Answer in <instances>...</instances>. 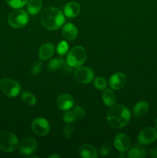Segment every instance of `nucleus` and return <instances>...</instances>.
<instances>
[{"mask_svg":"<svg viewBox=\"0 0 157 158\" xmlns=\"http://www.w3.org/2000/svg\"><path fill=\"white\" fill-rule=\"evenodd\" d=\"M68 50H69V44L67 42L64 41V40L60 42L56 47L57 52L60 56H64L65 54L67 53Z\"/></svg>","mask_w":157,"mask_h":158,"instance_id":"26","label":"nucleus"},{"mask_svg":"<svg viewBox=\"0 0 157 158\" xmlns=\"http://www.w3.org/2000/svg\"><path fill=\"white\" fill-rule=\"evenodd\" d=\"M63 120H64L65 123H72L75 121L76 120V117H75V114L73 113V111L70 110H66L65 111V114L62 117Z\"/></svg>","mask_w":157,"mask_h":158,"instance_id":"27","label":"nucleus"},{"mask_svg":"<svg viewBox=\"0 0 157 158\" xmlns=\"http://www.w3.org/2000/svg\"><path fill=\"white\" fill-rule=\"evenodd\" d=\"M149 105L146 101H139L133 107V114L135 117H141L149 111Z\"/></svg>","mask_w":157,"mask_h":158,"instance_id":"20","label":"nucleus"},{"mask_svg":"<svg viewBox=\"0 0 157 158\" xmlns=\"http://www.w3.org/2000/svg\"><path fill=\"white\" fill-rule=\"evenodd\" d=\"M157 139V131L153 127H148L140 131L137 140L141 145H147L153 143Z\"/></svg>","mask_w":157,"mask_h":158,"instance_id":"9","label":"nucleus"},{"mask_svg":"<svg viewBox=\"0 0 157 158\" xmlns=\"http://www.w3.org/2000/svg\"><path fill=\"white\" fill-rule=\"evenodd\" d=\"M87 58V53L82 46H74L70 49L66 56V63L72 68H78L83 66Z\"/></svg>","mask_w":157,"mask_h":158,"instance_id":"3","label":"nucleus"},{"mask_svg":"<svg viewBox=\"0 0 157 158\" xmlns=\"http://www.w3.org/2000/svg\"><path fill=\"white\" fill-rule=\"evenodd\" d=\"M65 64V61L62 58H55L52 59L49 61V65H48V69L49 70L55 72L59 69L60 68L62 67Z\"/></svg>","mask_w":157,"mask_h":158,"instance_id":"22","label":"nucleus"},{"mask_svg":"<svg viewBox=\"0 0 157 158\" xmlns=\"http://www.w3.org/2000/svg\"><path fill=\"white\" fill-rule=\"evenodd\" d=\"M80 157L83 158H96L98 157L97 150L91 144H83L78 150Z\"/></svg>","mask_w":157,"mask_h":158,"instance_id":"17","label":"nucleus"},{"mask_svg":"<svg viewBox=\"0 0 157 158\" xmlns=\"http://www.w3.org/2000/svg\"><path fill=\"white\" fill-rule=\"evenodd\" d=\"M73 113L75 114V117H76L77 119H82L85 117L86 115V112H85L84 109H83L82 106H77L75 107H74L73 109Z\"/></svg>","mask_w":157,"mask_h":158,"instance_id":"30","label":"nucleus"},{"mask_svg":"<svg viewBox=\"0 0 157 158\" xmlns=\"http://www.w3.org/2000/svg\"><path fill=\"white\" fill-rule=\"evenodd\" d=\"M94 85H95V87L96 88V89H99V90H104V89H106V87H107L108 83L104 77H98L97 78L95 79Z\"/></svg>","mask_w":157,"mask_h":158,"instance_id":"25","label":"nucleus"},{"mask_svg":"<svg viewBox=\"0 0 157 158\" xmlns=\"http://www.w3.org/2000/svg\"><path fill=\"white\" fill-rule=\"evenodd\" d=\"M29 19V14L21 9H15L12 11L8 17V23L9 26L15 29H20L26 26Z\"/></svg>","mask_w":157,"mask_h":158,"instance_id":"5","label":"nucleus"},{"mask_svg":"<svg viewBox=\"0 0 157 158\" xmlns=\"http://www.w3.org/2000/svg\"><path fill=\"white\" fill-rule=\"evenodd\" d=\"M80 8L79 4L76 2H69L66 6H64V15L65 16L68 18H75L78 16V14L80 13Z\"/></svg>","mask_w":157,"mask_h":158,"instance_id":"15","label":"nucleus"},{"mask_svg":"<svg viewBox=\"0 0 157 158\" xmlns=\"http://www.w3.org/2000/svg\"><path fill=\"white\" fill-rule=\"evenodd\" d=\"M41 23L48 30H57L65 23V15L59 9L53 6L46 8L42 12Z\"/></svg>","mask_w":157,"mask_h":158,"instance_id":"2","label":"nucleus"},{"mask_svg":"<svg viewBox=\"0 0 157 158\" xmlns=\"http://www.w3.org/2000/svg\"><path fill=\"white\" fill-rule=\"evenodd\" d=\"M7 4L13 9H21L27 4L29 0H6Z\"/></svg>","mask_w":157,"mask_h":158,"instance_id":"24","label":"nucleus"},{"mask_svg":"<svg viewBox=\"0 0 157 158\" xmlns=\"http://www.w3.org/2000/svg\"><path fill=\"white\" fill-rule=\"evenodd\" d=\"M111 151V145L109 143H105L102 145L100 148V154L103 157H106L110 153Z\"/></svg>","mask_w":157,"mask_h":158,"instance_id":"31","label":"nucleus"},{"mask_svg":"<svg viewBox=\"0 0 157 158\" xmlns=\"http://www.w3.org/2000/svg\"><path fill=\"white\" fill-rule=\"evenodd\" d=\"M18 147V137L10 131L0 133V150L5 153H12Z\"/></svg>","mask_w":157,"mask_h":158,"instance_id":"4","label":"nucleus"},{"mask_svg":"<svg viewBox=\"0 0 157 158\" xmlns=\"http://www.w3.org/2000/svg\"><path fill=\"white\" fill-rule=\"evenodd\" d=\"M0 89L9 97H15L21 92V86L16 80L3 78L0 81Z\"/></svg>","mask_w":157,"mask_h":158,"instance_id":"6","label":"nucleus"},{"mask_svg":"<svg viewBox=\"0 0 157 158\" xmlns=\"http://www.w3.org/2000/svg\"><path fill=\"white\" fill-rule=\"evenodd\" d=\"M131 113L128 107L122 104H115L110 106L106 114L108 123L113 128H123L129 123Z\"/></svg>","mask_w":157,"mask_h":158,"instance_id":"1","label":"nucleus"},{"mask_svg":"<svg viewBox=\"0 0 157 158\" xmlns=\"http://www.w3.org/2000/svg\"><path fill=\"white\" fill-rule=\"evenodd\" d=\"M155 127H156V129H157V119L155 120Z\"/></svg>","mask_w":157,"mask_h":158,"instance_id":"34","label":"nucleus"},{"mask_svg":"<svg viewBox=\"0 0 157 158\" xmlns=\"http://www.w3.org/2000/svg\"><path fill=\"white\" fill-rule=\"evenodd\" d=\"M42 8V0H29L27 2L28 12L31 15H36Z\"/></svg>","mask_w":157,"mask_h":158,"instance_id":"21","label":"nucleus"},{"mask_svg":"<svg viewBox=\"0 0 157 158\" xmlns=\"http://www.w3.org/2000/svg\"><path fill=\"white\" fill-rule=\"evenodd\" d=\"M49 158H59L60 156L59 155H57V154H52L49 157Z\"/></svg>","mask_w":157,"mask_h":158,"instance_id":"33","label":"nucleus"},{"mask_svg":"<svg viewBox=\"0 0 157 158\" xmlns=\"http://www.w3.org/2000/svg\"><path fill=\"white\" fill-rule=\"evenodd\" d=\"M113 144L117 151L125 153L130 148V139L127 134L124 133H120L117 134L114 138Z\"/></svg>","mask_w":157,"mask_h":158,"instance_id":"10","label":"nucleus"},{"mask_svg":"<svg viewBox=\"0 0 157 158\" xmlns=\"http://www.w3.org/2000/svg\"><path fill=\"white\" fill-rule=\"evenodd\" d=\"M22 100L25 103H26L27 105H29V106H34V105L36 104L37 100L35 98V96L33 95L31 93L27 92H23L21 95Z\"/></svg>","mask_w":157,"mask_h":158,"instance_id":"23","label":"nucleus"},{"mask_svg":"<svg viewBox=\"0 0 157 158\" xmlns=\"http://www.w3.org/2000/svg\"><path fill=\"white\" fill-rule=\"evenodd\" d=\"M147 156V151L139 144H135L130 149L128 153L129 158H144Z\"/></svg>","mask_w":157,"mask_h":158,"instance_id":"18","label":"nucleus"},{"mask_svg":"<svg viewBox=\"0 0 157 158\" xmlns=\"http://www.w3.org/2000/svg\"><path fill=\"white\" fill-rule=\"evenodd\" d=\"M74 132V127L73 126L71 125V123H67L66 126L64 127V129H63V135L66 139L69 138V137L72 136V134Z\"/></svg>","mask_w":157,"mask_h":158,"instance_id":"29","label":"nucleus"},{"mask_svg":"<svg viewBox=\"0 0 157 158\" xmlns=\"http://www.w3.org/2000/svg\"><path fill=\"white\" fill-rule=\"evenodd\" d=\"M126 83V77L123 73H115L110 77L109 86L113 90H119Z\"/></svg>","mask_w":157,"mask_h":158,"instance_id":"12","label":"nucleus"},{"mask_svg":"<svg viewBox=\"0 0 157 158\" xmlns=\"http://www.w3.org/2000/svg\"><path fill=\"white\" fill-rule=\"evenodd\" d=\"M75 100L69 94H62L58 97L56 100V105L58 110L62 111H66L70 110L73 106Z\"/></svg>","mask_w":157,"mask_h":158,"instance_id":"13","label":"nucleus"},{"mask_svg":"<svg viewBox=\"0 0 157 158\" xmlns=\"http://www.w3.org/2000/svg\"><path fill=\"white\" fill-rule=\"evenodd\" d=\"M149 155L152 157L157 158V148H154L151 149L150 151H149Z\"/></svg>","mask_w":157,"mask_h":158,"instance_id":"32","label":"nucleus"},{"mask_svg":"<svg viewBox=\"0 0 157 158\" xmlns=\"http://www.w3.org/2000/svg\"><path fill=\"white\" fill-rule=\"evenodd\" d=\"M75 78L78 83L83 84H88L94 79V72L92 69L87 66H79L76 68L74 73Z\"/></svg>","mask_w":157,"mask_h":158,"instance_id":"8","label":"nucleus"},{"mask_svg":"<svg viewBox=\"0 0 157 158\" xmlns=\"http://www.w3.org/2000/svg\"><path fill=\"white\" fill-rule=\"evenodd\" d=\"M32 130L36 135L45 137L50 131V124L46 118L37 117L34 119L32 123Z\"/></svg>","mask_w":157,"mask_h":158,"instance_id":"7","label":"nucleus"},{"mask_svg":"<svg viewBox=\"0 0 157 158\" xmlns=\"http://www.w3.org/2000/svg\"><path fill=\"white\" fill-rule=\"evenodd\" d=\"M62 34L66 40H73L78 35V29L74 24L68 23L63 26L62 29Z\"/></svg>","mask_w":157,"mask_h":158,"instance_id":"16","label":"nucleus"},{"mask_svg":"<svg viewBox=\"0 0 157 158\" xmlns=\"http://www.w3.org/2000/svg\"><path fill=\"white\" fill-rule=\"evenodd\" d=\"M42 60H38V61L35 62V63L33 64L32 66V69H31V73L32 75L35 76V75H38V73H40L41 71L42 67Z\"/></svg>","mask_w":157,"mask_h":158,"instance_id":"28","label":"nucleus"},{"mask_svg":"<svg viewBox=\"0 0 157 158\" xmlns=\"http://www.w3.org/2000/svg\"><path fill=\"white\" fill-rule=\"evenodd\" d=\"M37 142L36 140L32 137H28L24 140L22 141V143L18 145L19 147V151L23 155L29 156L30 154H33L37 149Z\"/></svg>","mask_w":157,"mask_h":158,"instance_id":"11","label":"nucleus"},{"mask_svg":"<svg viewBox=\"0 0 157 158\" xmlns=\"http://www.w3.org/2000/svg\"><path fill=\"white\" fill-rule=\"evenodd\" d=\"M102 99H103V101L105 105L109 107L115 105V101H116L115 94L112 89H104L103 94H102Z\"/></svg>","mask_w":157,"mask_h":158,"instance_id":"19","label":"nucleus"},{"mask_svg":"<svg viewBox=\"0 0 157 158\" xmlns=\"http://www.w3.org/2000/svg\"><path fill=\"white\" fill-rule=\"evenodd\" d=\"M55 52V46L52 43H47L42 45L38 49V56L41 60H50Z\"/></svg>","mask_w":157,"mask_h":158,"instance_id":"14","label":"nucleus"}]
</instances>
